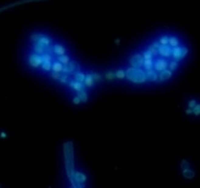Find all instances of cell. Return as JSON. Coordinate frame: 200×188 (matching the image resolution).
<instances>
[{
  "mask_svg": "<svg viewBox=\"0 0 200 188\" xmlns=\"http://www.w3.org/2000/svg\"><path fill=\"white\" fill-rule=\"evenodd\" d=\"M146 76H147V81L149 82H158V72H156L153 69L147 70Z\"/></svg>",
  "mask_w": 200,
  "mask_h": 188,
  "instance_id": "9",
  "label": "cell"
},
{
  "mask_svg": "<svg viewBox=\"0 0 200 188\" xmlns=\"http://www.w3.org/2000/svg\"><path fill=\"white\" fill-rule=\"evenodd\" d=\"M179 65H180V62L179 61H176V60H170V62H169V70H171L172 72L177 71L178 68H179Z\"/></svg>",
  "mask_w": 200,
  "mask_h": 188,
  "instance_id": "18",
  "label": "cell"
},
{
  "mask_svg": "<svg viewBox=\"0 0 200 188\" xmlns=\"http://www.w3.org/2000/svg\"><path fill=\"white\" fill-rule=\"evenodd\" d=\"M147 50H148V51L150 52V54H151V55L153 56V57H156V56H158V49L153 48V47H152L151 45L149 46L148 49H147Z\"/></svg>",
  "mask_w": 200,
  "mask_h": 188,
  "instance_id": "33",
  "label": "cell"
},
{
  "mask_svg": "<svg viewBox=\"0 0 200 188\" xmlns=\"http://www.w3.org/2000/svg\"><path fill=\"white\" fill-rule=\"evenodd\" d=\"M76 179L81 184V183L86 182V176L84 174H81V172H76Z\"/></svg>",
  "mask_w": 200,
  "mask_h": 188,
  "instance_id": "28",
  "label": "cell"
},
{
  "mask_svg": "<svg viewBox=\"0 0 200 188\" xmlns=\"http://www.w3.org/2000/svg\"><path fill=\"white\" fill-rule=\"evenodd\" d=\"M62 70H64V65H62L61 62H59L58 60H57V61H53V62H52L51 71H53V72H59V74H61Z\"/></svg>",
  "mask_w": 200,
  "mask_h": 188,
  "instance_id": "14",
  "label": "cell"
},
{
  "mask_svg": "<svg viewBox=\"0 0 200 188\" xmlns=\"http://www.w3.org/2000/svg\"><path fill=\"white\" fill-rule=\"evenodd\" d=\"M51 66H52V61L42 62V65L40 68H41L43 71H50V70H51Z\"/></svg>",
  "mask_w": 200,
  "mask_h": 188,
  "instance_id": "23",
  "label": "cell"
},
{
  "mask_svg": "<svg viewBox=\"0 0 200 188\" xmlns=\"http://www.w3.org/2000/svg\"><path fill=\"white\" fill-rule=\"evenodd\" d=\"M172 77H174V72L169 70V69H166V70L158 74V82H165V81L171 79Z\"/></svg>",
  "mask_w": 200,
  "mask_h": 188,
  "instance_id": "7",
  "label": "cell"
},
{
  "mask_svg": "<svg viewBox=\"0 0 200 188\" xmlns=\"http://www.w3.org/2000/svg\"><path fill=\"white\" fill-rule=\"evenodd\" d=\"M184 176L186 177V178H192V177L195 176V172H192V170H190L189 168H187L184 170Z\"/></svg>",
  "mask_w": 200,
  "mask_h": 188,
  "instance_id": "27",
  "label": "cell"
},
{
  "mask_svg": "<svg viewBox=\"0 0 200 188\" xmlns=\"http://www.w3.org/2000/svg\"><path fill=\"white\" fill-rule=\"evenodd\" d=\"M28 62H29L30 67H33V68H40L42 65V57L40 55H37V54L33 52L28 58Z\"/></svg>",
  "mask_w": 200,
  "mask_h": 188,
  "instance_id": "4",
  "label": "cell"
},
{
  "mask_svg": "<svg viewBox=\"0 0 200 188\" xmlns=\"http://www.w3.org/2000/svg\"><path fill=\"white\" fill-rule=\"evenodd\" d=\"M57 60L59 62H61L64 66H67L69 62H70V58H69V56L68 55H64V56H59L57 57Z\"/></svg>",
  "mask_w": 200,
  "mask_h": 188,
  "instance_id": "20",
  "label": "cell"
},
{
  "mask_svg": "<svg viewBox=\"0 0 200 188\" xmlns=\"http://www.w3.org/2000/svg\"><path fill=\"white\" fill-rule=\"evenodd\" d=\"M42 35H43V33H33V35L30 36V41L33 42V44H35V42H37L39 39L41 38Z\"/></svg>",
  "mask_w": 200,
  "mask_h": 188,
  "instance_id": "25",
  "label": "cell"
},
{
  "mask_svg": "<svg viewBox=\"0 0 200 188\" xmlns=\"http://www.w3.org/2000/svg\"><path fill=\"white\" fill-rule=\"evenodd\" d=\"M158 41H159V44L162 46L169 45V36H168V35H164V36H161L159 38Z\"/></svg>",
  "mask_w": 200,
  "mask_h": 188,
  "instance_id": "24",
  "label": "cell"
},
{
  "mask_svg": "<svg viewBox=\"0 0 200 188\" xmlns=\"http://www.w3.org/2000/svg\"><path fill=\"white\" fill-rule=\"evenodd\" d=\"M105 78H106L107 80H113V79H116V75H115V71H107L105 74Z\"/></svg>",
  "mask_w": 200,
  "mask_h": 188,
  "instance_id": "26",
  "label": "cell"
},
{
  "mask_svg": "<svg viewBox=\"0 0 200 188\" xmlns=\"http://www.w3.org/2000/svg\"><path fill=\"white\" fill-rule=\"evenodd\" d=\"M158 55L161 57V58H172V47H170L169 45L162 46L160 45V47L158 48Z\"/></svg>",
  "mask_w": 200,
  "mask_h": 188,
  "instance_id": "6",
  "label": "cell"
},
{
  "mask_svg": "<svg viewBox=\"0 0 200 188\" xmlns=\"http://www.w3.org/2000/svg\"><path fill=\"white\" fill-rule=\"evenodd\" d=\"M68 78H69V75H67V74H64V75H61V78L59 79V81H60V84L62 85H67L68 84Z\"/></svg>",
  "mask_w": 200,
  "mask_h": 188,
  "instance_id": "32",
  "label": "cell"
},
{
  "mask_svg": "<svg viewBox=\"0 0 200 188\" xmlns=\"http://www.w3.org/2000/svg\"><path fill=\"white\" fill-rule=\"evenodd\" d=\"M142 57H143V59L145 60H149V59H153V56L150 54V52L148 51V50H146V51H142L141 52Z\"/></svg>",
  "mask_w": 200,
  "mask_h": 188,
  "instance_id": "31",
  "label": "cell"
},
{
  "mask_svg": "<svg viewBox=\"0 0 200 188\" xmlns=\"http://www.w3.org/2000/svg\"><path fill=\"white\" fill-rule=\"evenodd\" d=\"M143 61H145V59H143L141 54H135L129 59L130 67H133V68H142Z\"/></svg>",
  "mask_w": 200,
  "mask_h": 188,
  "instance_id": "3",
  "label": "cell"
},
{
  "mask_svg": "<svg viewBox=\"0 0 200 188\" xmlns=\"http://www.w3.org/2000/svg\"><path fill=\"white\" fill-rule=\"evenodd\" d=\"M72 103H74V105H80L81 104V100H80V98L78 97L77 95L74 96V98H72Z\"/></svg>",
  "mask_w": 200,
  "mask_h": 188,
  "instance_id": "35",
  "label": "cell"
},
{
  "mask_svg": "<svg viewBox=\"0 0 200 188\" xmlns=\"http://www.w3.org/2000/svg\"><path fill=\"white\" fill-rule=\"evenodd\" d=\"M143 67H145V71L153 69V60H152V59H149V60H145V61H143Z\"/></svg>",
  "mask_w": 200,
  "mask_h": 188,
  "instance_id": "21",
  "label": "cell"
},
{
  "mask_svg": "<svg viewBox=\"0 0 200 188\" xmlns=\"http://www.w3.org/2000/svg\"><path fill=\"white\" fill-rule=\"evenodd\" d=\"M169 46L172 47V48L180 46V40H179V38L176 36H169Z\"/></svg>",
  "mask_w": 200,
  "mask_h": 188,
  "instance_id": "17",
  "label": "cell"
},
{
  "mask_svg": "<svg viewBox=\"0 0 200 188\" xmlns=\"http://www.w3.org/2000/svg\"><path fill=\"white\" fill-rule=\"evenodd\" d=\"M66 52H67V49L65 48V46L60 45V44H56V45H53V54H55L57 57L66 55Z\"/></svg>",
  "mask_w": 200,
  "mask_h": 188,
  "instance_id": "11",
  "label": "cell"
},
{
  "mask_svg": "<svg viewBox=\"0 0 200 188\" xmlns=\"http://www.w3.org/2000/svg\"><path fill=\"white\" fill-rule=\"evenodd\" d=\"M42 57V62H48V61H51L52 60V55H50V54H43V55L41 56Z\"/></svg>",
  "mask_w": 200,
  "mask_h": 188,
  "instance_id": "30",
  "label": "cell"
},
{
  "mask_svg": "<svg viewBox=\"0 0 200 188\" xmlns=\"http://www.w3.org/2000/svg\"><path fill=\"white\" fill-rule=\"evenodd\" d=\"M0 136L2 137V138H6L7 135H6V134H5V133H1V134H0Z\"/></svg>",
  "mask_w": 200,
  "mask_h": 188,
  "instance_id": "37",
  "label": "cell"
},
{
  "mask_svg": "<svg viewBox=\"0 0 200 188\" xmlns=\"http://www.w3.org/2000/svg\"><path fill=\"white\" fill-rule=\"evenodd\" d=\"M94 85H95V80H94V78H92L91 72L90 74H86V79H84V88H91V87H94Z\"/></svg>",
  "mask_w": 200,
  "mask_h": 188,
  "instance_id": "12",
  "label": "cell"
},
{
  "mask_svg": "<svg viewBox=\"0 0 200 188\" xmlns=\"http://www.w3.org/2000/svg\"><path fill=\"white\" fill-rule=\"evenodd\" d=\"M84 88V84L82 82H78V81H74V87H72V90L76 91V92H79L80 90H82Z\"/></svg>",
  "mask_w": 200,
  "mask_h": 188,
  "instance_id": "22",
  "label": "cell"
},
{
  "mask_svg": "<svg viewBox=\"0 0 200 188\" xmlns=\"http://www.w3.org/2000/svg\"><path fill=\"white\" fill-rule=\"evenodd\" d=\"M115 75H116V79L122 80V79L126 78V70L125 69H117L115 71Z\"/></svg>",
  "mask_w": 200,
  "mask_h": 188,
  "instance_id": "19",
  "label": "cell"
},
{
  "mask_svg": "<svg viewBox=\"0 0 200 188\" xmlns=\"http://www.w3.org/2000/svg\"><path fill=\"white\" fill-rule=\"evenodd\" d=\"M184 113L187 116H194V117H200V100L197 103V105L195 106L192 109H186Z\"/></svg>",
  "mask_w": 200,
  "mask_h": 188,
  "instance_id": "8",
  "label": "cell"
},
{
  "mask_svg": "<svg viewBox=\"0 0 200 188\" xmlns=\"http://www.w3.org/2000/svg\"><path fill=\"white\" fill-rule=\"evenodd\" d=\"M151 46L153 47V48H156V49H158L159 47H160V44H159V41H153L151 44Z\"/></svg>",
  "mask_w": 200,
  "mask_h": 188,
  "instance_id": "36",
  "label": "cell"
},
{
  "mask_svg": "<svg viewBox=\"0 0 200 188\" xmlns=\"http://www.w3.org/2000/svg\"><path fill=\"white\" fill-rule=\"evenodd\" d=\"M169 62L167 59L165 58H158L156 59V61L153 62V70L156 72H161L166 69H169Z\"/></svg>",
  "mask_w": 200,
  "mask_h": 188,
  "instance_id": "2",
  "label": "cell"
},
{
  "mask_svg": "<svg viewBox=\"0 0 200 188\" xmlns=\"http://www.w3.org/2000/svg\"><path fill=\"white\" fill-rule=\"evenodd\" d=\"M37 42L41 44V45H43V46L46 47V48H48L49 46H51V45H52V40H51L50 38H49L48 36H46V35H42L41 38L39 39V40H38Z\"/></svg>",
  "mask_w": 200,
  "mask_h": 188,
  "instance_id": "13",
  "label": "cell"
},
{
  "mask_svg": "<svg viewBox=\"0 0 200 188\" xmlns=\"http://www.w3.org/2000/svg\"><path fill=\"white\" fill-rule=\"evenodd\" d=\"M84 79H86V74H84L82 71H77L74 74V81H78V82H82V84H84Z\"/></svg>",
  "mask_w": 200,
  "mask_h": 188,
  "instance_id": "15",
  "label": "cell"
},
{
  "mask_svg": "<svg viewBox=\"0 0 200 188\" xmlns=\"http://www.w3.org/2000/svg\"><path fill=\"white\" fill-rule=\"evenodd\" d=\"M125 70H126V78L130 82L136 85H142L147 82V76H146V71L143 69L129 67Z\"/></svg>",
  "mask_w": 200,
  "mask_h": 188,
  "instance_id": "1",
  "label": "cell"
},
{
  "mask_svg": "<svg viewBox=\"0 0 200 188\" xmlns=\"http://www.w3.org/2000/svg\"><path fill=\"white\" fill-rule=\"evenodd\" d=\"M77 96L80 98L81 103H87L88 99H89V97H88V92H87V90H86V88H84L82 90H80L79 92H77Z\"/></svg>",
  "mask_w": 200,
  "mask_h": 188,
  "instance_id": "16",
  "label": "cell"
},
{
  "mask_svg": "<svg viewBox=\"0 0 200 188\" xmlns=\"http://www.w3.org/2000/svg\"><path fill=\"white\" fill-rule=\"evenodd\" d=\"M46 47L43 45H41V44H39V42H35V44H33V50L35 54H37V55H40L42 56L43 54H46Z\"/></svg>",
  "mask_w": 200,
  "mask_h": 188,
  "instance_id": "10",
  "label": "cell"
},
{
  "mask_svg": "<svg viewBox=\"0 0 200 188\" xmlns=\"http://www.w3.org/2000/svg\"><path fill=\"white\" fill-rule=\"evenodd\" d=\"M91 75H92L95 82H100V81H102V77H101V75L98 74V72H91Z\"/></svg>",
  "mask_w": 200,
  "mask_h": 188,
  "instance_id": "29",
  "label": "cell"
},
{
  "mask_svg": "<svg viewBox=\"0 0 200 188\" xmlns=\"http://www.w3.org/2000/svg\"><path fill=\"white\" fill-rule=\"evenodd\" d=\"M77 71H80V65L77 61H74V60H70V62L67 66H64V70H62V72L67 74V75L74 74Z\"/></svg>",
  "mask_w": 200,
  "mask_h": 188,
  "instance_id": "5",
  "label": "cell"
},
{
  "mask_svg": "<svg viewBox=\"0 0 200 188\" xmlns=\"http://www.w3.org/2000/svg\"><path fill=\"white\" fill-rule=\"evenodd\" d=\"M50 76H51L52 79H53V80H56V81H59V79L61 78V74H59V72H53V71H52Z\"/></svg>",
  "mask_w": 200,
  "mask_h": 188,
  "instance_id": "34",
  "label": "cell"
}]
</instances>
